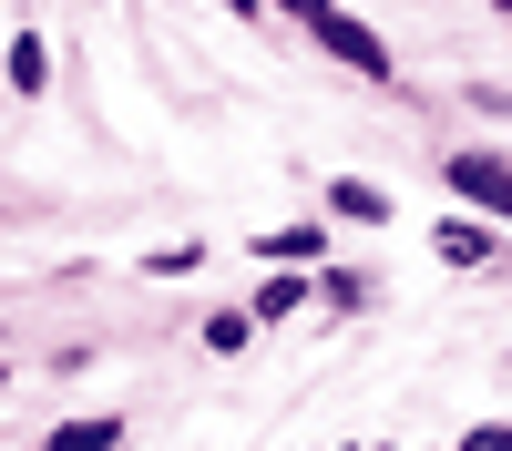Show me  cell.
Here are the masks:
<instances>
[{
  "label": "cell",
  "instance_id": "cell-2",
  "mask_svg": "<svg viewBox=\"0 0 512 451\" xmlns=\"http://www.w3.org/2000/svg\"><path fill=\"white\" fill-rule=\"evenodd\" d=\"M308 41H318L328 62H349L359 82H400V62H390V41H379V31H369L359 11H338V0H328V11L308 21Z\"/></svg>",
  "mask_w": 512,
  "mask_h": 451
},
{
  "label": "cell",
  "instance_id": "cell-9",
  "mask_svg": "<svg viewBox=\"0 0 512 451\" xmlns=\"http://www.w3.org/2000/svg\"><path fill=\"white\" fill-rule=\"evenodd\" d=\"M0 72H11L21 93H41V82H52V62H41V41H0Z\"/></svg>",
  "mask_w": 512,
  "mask_h": 451
},
{
  "label": "cell",
  "instance_id": "cell-7",
  "mask_svg": "<svg viewBox=\"0 0 512 451\" xmlns=\"http://www.w3.org/2000/svg\"><path fill=\"white\" fill-rule=\"evenodd\" d=\"M369 298H379V277H369V267H318V308H328V318H359Z\"/></svg>",
  "mask_w": 512,
  "mask_h": 451
},
{
  "label": "cell",
  "instance_id": "cell-15",
  "mask_svg": "<svg viewBox=\"0 0 512 451\" xmlns=\"http://www.w3.org/2000/svg\"><path fill=\"white\" fill-rule=\"evenodd\" d=\"M0 390H11V369H0Z\"/></svg>",
  "mask_w": 512,
  "mask_h": 451
},
{
  "label": "cell",
  "instance_id": "cell-8",
  "mask_svg": "<svg viewBox=\"0 0 512 451\" xmlns=\"http://www.w3.org/2000/svg\"><path fill=\"white\" fill-rule=\"evenodd\" d=\"M41 451H123V421H113V410H93V421H62Z\"/></svg>",
  "mask_w": 512,
  "mask_h": 451
},
{
  "label": "cell",
  "instance_id": "cell-4",
  "mask_svg": "<svg viewBox=\"0 0 512 451\" xmlns=\"http://www.w3.org/2000/svg\"><path fill=\"white\" fill-rule=\"evenodd\" d=\"M492 246H502L492 216H441V226H431V257H441V267H492Z\"/></svg>",
  "mask_w": 512,
  "mask_h": 451
},
{
  "label": "cell",
  "instance_id": "cell-12",
  "mask_svg": "<svg viewBox=\"0 0 512 451\" xmlns=\"http://www.w3.org/2000/svg\"><path fill=\"white\" fill-rule=\"evenodd\" d=\"M267 11H287V21H318V11H328V0H267Z\"/></svg>",
  "mask_w": 512,
  "mask_h": 451
},
{
  "label": "cell",
  "instance_id": "cell-6",
  "mask_svg": "<svg viewBox=\"0 0 512 451\" xmlns=\"http://www.w3.org/2000/svg\"><path fill=\"white\" fill-rule=\"evenodd\" d=\"M318 246H328L318 216L308 226H277V236H256V267H318Z\"/></svg>",
  "mask_w": 512,
  "mask_h": 451
},
{
  "label": "cell",
  "instance_id": "cell-13",
  "mask_svg": "<svg viewBox=\"0 0 512 451\" xmlns=\"http://www.w3.org/2000/svg\"><path fill=\"white\" fill-rule=\"evenodd\" d=\"M216 11H236V21H267V0H216Z\"/></svg>",
  "mask_w": 512,
  "mask_h": 451
},
{
  "label": "cell",
  "instance_id": "cell-5",
  "mask_svg": "<svg viewBox=\"0 0 512 451\" xmlns=\"http://www.w3.org/2000/svg\"><path fill=\"white\" fill-rule=\"evenodd\" d=\"M328 216H349V226H390V216H400V205H390V195H379L369 175H328Z\"/></svg>",
  "mask_w": 512,
  "mask_h": 451
},
{
  "label": "cell",
  "instance_id": "cell-11",
  "mask_svg": "<svg viewBox=\"0 0 512 451\" xmlns=\"http://www.w3.org/2000/svg\"><path fill=\"white\" fill-rule=\"evenodd\" d=\"M461 451H512V421H472V431H461Z\"/></svg>",
  "mask_w": 512,
  "mask_h": 451
},
{
  "label": "cell",
  "instance_id": "cell-14",
  "mask_svg": "<svg viewBox=\"0 0 512 451\" xmlns=\"http://www.w3.org/2000/svg\"><path fill=\"white\" fill-rule=\"evenodd\" d=\"M492 11H502V31H512V0H492Z\"/></svg>",
  "mask_w": 512,
  "mask_h": 451
},
{
  "label": "cell",
  "instance_id": "cell-10",
  "mask_svg": "<svg viewBox=\"0 0 512 451\" xmlns=\"http://www.w3.org/2000/svg\"><path fill=\"white\" fill-rule=\"evenodd\" d=\"M246 339H256V318H246V308H216V318H205V349H216V359H236Z\"/></svg>",
  "mask_w": 512,
  "mask_h": 451
},
{
  "label": "cell",
  "instance_id": "cell-1",
  "mask_svg": "<svg viewBox=\"0 0 512 451\" xmlns=\"http://www.w3.org/2000/svg\"><path fill=\"white\" fill-rule=\"evenodd\" d=\"M441 185L472 205V216L512 226V154H502V144H461V154H441Z\"/></svg>",
  "mask_w": 512,
  "mask_h": 451
},
{
  "label": "cell",
  "instance_id": "cell-3",
  "mask_svg": "<svg viewBox=\"0 0 512 451\" xmlns=\"http://www.w3.org/2000/svg\"><path fill=\"white\" fill-rule=\"evenodd\" d=\"M308 298H318V267H267V277L246 287V318H256V328H277V318H297Z\"/></svg>",
  "mask_w": 512,
  "mask_h": 451
}]
</instances>
